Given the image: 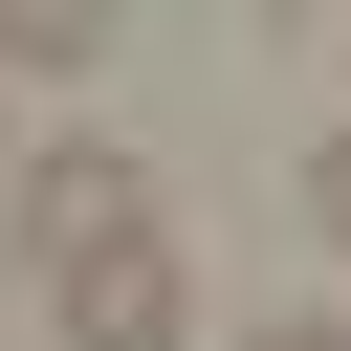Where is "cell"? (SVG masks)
Wrapping results in <instances>:
<instances>
[{
	"mask_svg": "<svg viewBox=\"0 0 351 351\" xmlns=\"http://www.w3.org/2000/svg\"><path fill=\"white\" fill-rule=\"evenodd\" d=\"M88 241H154V176H132L110 132H66V154H22V285H66Z\"/></svg>",
	"mask_w": 351,
	"mask_h": 351,
	"instance_id": "cell-1",
	"label": "cell"
},
{
	"mask_svg": "<svg viewBox=\"0 0 351 351\" xmlns=\"http://www.w3.org/2000/svg\"><path fill=\"white\" fill-rule=\"evenodd\" d=\"M44 307H66V351H197V263L176 241H88Z\"/></svg>",
	"mask_w": 351,
	"mask_h": 351,
	"instance_id": "cell-2",
	"label": "cell"
},
{
	"mask_svg": "<svg viewBox=\"0 0 351 351\" xmlns=\"http://www.w3.org/2000/svg\"><path fill=\"white\" fill-rule=\"evenodd\" d=\"M110 22H132V0H0V66H88Z\"/></svg>",
	"mask_w": 351,
	"mask_h": 351,
	"instance_id": "cell-3",
	"label": "cell"
},
{
	"mask_svg": "<svg viewBox=\"0 0 351 351\" xmlns=\"http://www.w3.org/2000/svg\"><path fill=\"white\" fill-rule=\"evenodd\" d=\"M307 241H329V263H351V132H329V154H307Z\"/></svg>",
	"mask_w": 351,
	"mask_h": 351,
	"instance_id": "cell-4",
	"label": "cell"
},
{
	"mask_svg": "<svg viewBox=\"0 0 351 351\" xmlns=\"http://www.w3.org/2000/svg\"><path fill=\"white\" fill-rule=\"evenodd\" d=\"M241 351H351V329H329V307H285V329H241Z\"/></svg>",
	"mask_w": 351,
	"mask_h": 351,
	"instance_id": "cell-5",
	"label": "cell"
},
{
	"mask_svg": "<svg viewBox=\"0 0 351 351\" xmlns=\"http://www.w3.org/2000/svg\"><path fill=\"white\" fill-rule=\"evenodd\" d=\"M0 197H22V154H0Z\"/></svg>",
	"mask_w": 351,
	"mask_h": 351,
	"instance_id": "cell-6",
	"label": "cell"
}]
</instances>
